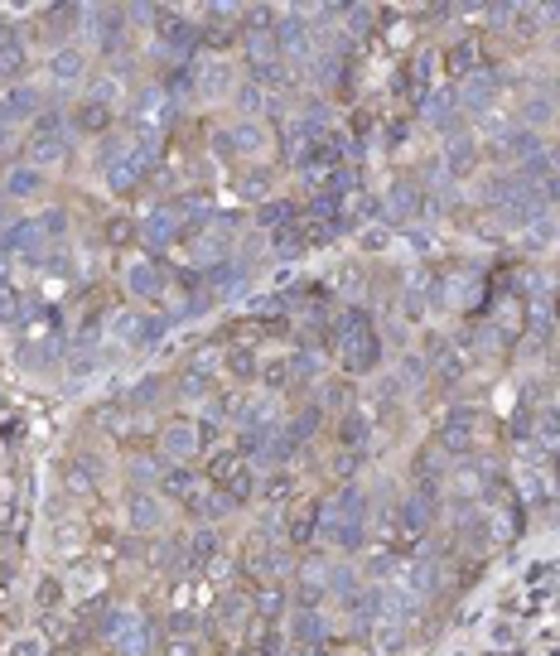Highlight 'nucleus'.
<instances>
[{"instance_id": "56", "label": "nucleus", "mask_w": 560, "mask_h": 656, "mask_svg": "<svg viewBox=\"0 0 560 656\" xmlns=\"http://www.w3.org/2000/svg\"><path fill=\"white\" fill-rule=\"evenodd\" d=\"M10 261H15V251H10V246H0V285H5V271H10Z\"/></svg>"}, {"instance_id": "3", "label": "nucleus", "mask_w": 560, "mask_h": 656, "mask_svg": "<svg viewBox=\"0 0 560 656\" xmlns=\"http://www.w3.org/2000/svg\"><path fill=\"white\" fill-rule=\"evenodd\" d=\"M73 155V136H68V121L58 111H44L34 121V136L25 140V164L34 169H49V164H63Z\"/></svg>"}, {"instance_id": "33", "label": "nucleus", "mask_w": 560, "mask_h": 656, "mask_svg": "<svg viewBox=\"0 0 560 656\" xmlns=\"http://www.w3.org/2000/svg\"><path fill=\"white\" fill-rule=\"evenodd\" d=\"M150 565H155V570H179V565H189V536H165V541H155V546H150Z\"/></svg>"}, {"instance_id": "6", "label": "nucleus", "mask_w": 560, "mask_h": 656, "mask_svg": "<svg viewBox=\"0 0 560 656\" xmlns=\"http://www.w3.org/2000/svg\"><path fill=\"white\" fill-rule=\"evenodd\" d=\"M232 242H237V218H213L203 222L194 237H189V256H194L203 271H213V266H223V261H232Z\"/></svg>"}, {"instance_id": "15", "label": "nucleus", "mask_w": 560, "mask_h": 656, "mask_svg": "<svg viewBox=\"0 0 560 656\" xmlns=\"http://www.w3.org/2000/svg\"><path fill=\"white\" fill-rule=\"evenodd\" d=\"M126 526H131L136 536H155V531L165 526V502H160L155 492H131V497H126Z\"/></svg>"}, {"instance_id": "57", "label": "nucleus", "mask_w": 560, "mask_h": 656, "mask_svg": "<svg viewBox=\"0 0 560 656\" xmlns=\"http://www.w3.org/2000/svg\"><path fill=\"white\" fill-rule=\"evenodd\" d=\"M546 160H551V169L560 174V145H551V150H546Z\"/></svg>"}, {"instance_id": "18", "label": "nucleus", "mask_w": 560, "mask_h": 656, "mask_svg": "<svg viewBox=\"0 0 560 656\" xmlns=\"http://www.w3.org/2000/svg\"><path fill=\"white\" fill-rule=\"evenodd\" d=\"M63 488L73 492V497H92V492L102 488V459L97 454H73L63 464Z\"/></svg>"}, {"instance_id": "41", "label": "nucleus", "mask_w": 560, "mask_h": 656, "mask_svg": "<svg viewBox=\"0 0 560 656\" xmlns=\"http://www.w3.org/2000/svg\"><path fill=\"white\" fill-rule=\"evenodd\" d=\"M237 107H242V121H261L266 107H271V97H266L256 82H242V87H237Z\"/></svg>"}, {"instance_id": "53", "label": "nucleus", "mask_w": 560, "mask_h": 656, "mask_svg": "<svg viewBox=\"0 0 560 656\" xmlns=\"http://www.w3.org/2000/svg\"><path fill=\"white\" fill-rule=\"evenodd\" d=\"M218 444V420H198V449H213Z\"/></svg>"}, {"instance_id": "29", "label": "nucleus", "mask_w": 560, "mask_h": 656, "mask_svg": "<svg viewBox=\"0 0 560 656\" xmlns=\"http://www.w3.org/2000/svg\"><path fill=\"white\" fill-rule=\"evenodd\" d=\"M324 594H329V570H324V565H314V560H305V565H300V584H295V599H300V608H319Z\"/></svg>"}, {"instance_id": "19", "label": "nucleus", "mask_w": 560, "mask_h": 656, "mask_svg": "<svg viewBox=\"0 0 560 656\" xmlns=\"http://www.w3.org/2000/svg\"><path fill=\"white\" fill-rule=\"evenodd\" d=\"M425 362H430V372L445 386L464 382V357H459V348H454L449 338H430V343H425Z\"/></svg>"}, {"instance_id": "40", "label": "nucleus", "mask_w": 560, "mask_h": 656, "mask_svg": "<svg viewBox=\"0 0 560 656\" xmlns=\"http://www.w3.org/2000/svg\"><path fill=\"white\" fill-rule=\"evenodd\" d=\"M338 439H343V449H358V454H363L367 439H372V420H367L363 410L343 415V430H338Z\"/></svg>"}, {"instance_id": "39", "label": "nucleus", "mask_w": 560, "mask_h": 656, "mask_svg": "<svg viewBox=\"0 0 560 656\" xmlns=\"http://www.w3.org/2000/svg\"><path fill=\"white\" fill-rule=\"evenodd\" d=\"M256 218H261V227H271V232H280V227H295V222H300V208H295V203H285V198H271V203H261V208H256Z\"/></svg>"}, {"instance_id": "16", "label": "nucleus", "mask_w": 560, "mask_h": 656, "mask_svg": "<svg viewBox=\"0 0 560 656\" xmlns=\"http://www.w3.org/2000/svg\"><path fill=\"white\" fill-rule=\"evenodd\" d=\"M121 280H126V290H131L136 300H160V295H165V271H160V266H155L150 256H136V261H126Z\"/></svg>"}, {"instance_id": "59", "label": "nucleus", "mask_w": 560, "mask_h": 656, "mask_svg": "<svg viewBox=\"0 0 560 656\" xmlns=\"http://www.w3.org/2000/svg\"><path fill=\"white\" fill-rule=\"evenodd\" d=\"M551 468H556V478H560V454H556V464H551Z\"/></svg>"}, {"instance_id": "42", "label": "nucleus", "mask_w": 560, "mask_h": 656, "mask_svg": "<svg viewBox=\"0 0 560 656\" xmlns=\"http://www.w3.org/2000/svg\"><path fill=\"white\" fill-rule=\"evenodd\" d=\"M271 251H276V256H285V261L305 256L309 246H305V237H300V222H295V227H280V232H271Z\"/></svg>"}, {"instance_id": "11", "label": "nucleus", "mask_w": 560, "mask_h": 656, "mask_svg": "<svg viewBox=\"0 0 560 656\" xmlns=\"http://www.w3.org/2000/svg\"><path fill=\"white\" fill-rule=\"evenodd\" d=\"M242 574L252 579L256 589H261V584H276V579H280V546L266 536V531H256L252 541L242 546Z\"/></svg>"}, {"instance_id": "17", "label": "nucleus", "mask_w": 560, "mask_h": 656, "mask_svg": "<svg viewBox=\"0 0 560 656\" xmlns=\"http://www.w3.org/2000/svg\"><path fill=\"white\" fill-rule=\"evenodd\" d=\"M29 116H44V97H39V87H29V82H10V87L0 92V121H29Z\"/></svg>"}, {"instance_id": "31", "label": "nucleus", "mask_w": 560, "mask_h": 656, "mask_svg": "<svg viewBox=\"0 0 560 656\" xmlns=\"http://www.w3.org/2000/svg\"><path fill=\"white\" fill-rule=\"evenodd\" d=\"M145 324H150V319H140V309L116 314L112 319V343L116 348H145Z\"/></svg>"}, {"instance_id": "54", "label": "nucleus", "mask_w": 560, "mask_h": 656, "mask_svg": "<svg viewBox=\"0 0 560 656\" xmlns=\"http://www.w3.org/2000/svg\"><path fill=\"white\" fill-rule=\"evenodd\" d=\"M10 656H44V642H39V637H20V642L10 647Z\"/></svg>"}, {"instance_id": "35", "label": "nucleus", "mask_w": 560, "mask_h": 656, "mask_svg": "<svg viewBox=\"0 0 560 656\" xmlns=\"http://www.w3.org/2000/svg\"><path fill=\"white\" fill-rule=\"evenodd\" d=\"M445 169L454 174V179H464L469 169H478V140L474 136H454V145H449V160Z\"/></svg>"}, {"instance_id": "47", "label": "nucleus", "mask_w": 560, "mask_h": 656, "mask_svg": "<svg viewBox=\"0 0 560 656\" xmlns=\"http://www.w3.org/2000/svg\"><path fill=\"white\" fill-rule=\"evenodd\" d=\"M20 68H25V44L15 34L10 39L0 34V73H20Z\"/></svg>"}, {"instance_id": "48", "label": "nucleus", "mask_w": 560, "mask_h": 656, "mask_svg": "<svg viewBox=\"0 0 560 656\" xmlns=\"http://www.w3.org/2000/svg\"><path fill=\"white\" fill-rule=\"evenodd\" d=\"M20 314H25V295L10 290V285H0V319H5V324H20Z\"/></svg>"}, {"instance_id": "25", "label": "nucleus", "mask_w": 560, "mask_h": 656, "mask_svg": "<svg viewBox=\"0 0 560 656\" xmlns=\"http://www.w3.org/2000/svg\"><path fill=\"white\" fill-rule=\"evenodd\" d=\"M194 87H198V97H203V102H218V97H227V92H232V68L213 58V63L194 68Z\"/></svg>"}, {"instance_id": "60", "label": "nucleus", "mask_w": 560, "mask_h": 656, "mask_svg": "<svg viewBox=\"0 0 560 656\" xmlns=\"http://www.w3.org/2000/svg\"><path fill=\"white\" fill-rule=\"evenodd\" d=\"M237 656H261V652H237Z\"/></svg>"}, {"instance_id": "38", "label": "nucleus", "mask_w": 560, "mask_h": 656, "mask_svg": "<svg viewBox=\"0 0 560 656\" xmlns=\"http://www.w3.org/2000/svg\"><path fill=\"white\" fill-rule=\"evenodd\" d=\"M237 193L247 198V203H271V169H247L242 179H237Z\"/></svg>"}, {"instance_id": "34", "label": "nucleus", "mask_w": 560, "mask_h": 656, "mask_svg": "<svg viewBox=\"0 0 560 656\" xmlns=\"http://www.w3.org/2000/svg\"><path fill=\"white\" fill-rule=\"evenodd\" d=\"M252 608H256V623H261V628H276L280 613H285V589H280V584H261Z\"/></svg>"}, {"instance_id": "50", "label": "nucleus", "mask_w": 560, "mask_h": 656, "mask_svg": "<svg viewBox=\"0 0 560 656\" xmlns=\"http://www.w3.org/2000/svg\"><path fill=\"white\" fill-rule=\"evenodd\" d=\"M160 377H145V382L136 386V391H131V396H126V406H150V401H155V396H160Z\"/></svg>"}, {"instance_id": "45", "label": "nucleus", "mask_w": 560, "mask_h": 656, "mask_svg": "<svg viewBox=\"0 0 560 656\" xmlns=\"http://www.w3.org/2000/svg\"><path fill=\"white\" fill-rule=\"evenodd\" d=\"M208 396H213V377H203V372L179 377V401H208Z\"/></svg>"}, {"instance_id": "13", "label": "nucleus", "mask_w": 560, "mask_h": 656, "mask_svg": "<svg viewBox=\"0 0 560 656\" xmlns=\"http://www.w3.org/2000/svg\"><path fill=\"white\" fill-rule=\"evenodd\" d=\"M319 512H324L319 497H295V507H290V517H285V541L295 550H305L309 541H319Z\"/></svg>"}, {"instance_id": "4", "label": "nucleus", "mask_w": 560, "mask_h": 656, "mask_svg": "<svg viewBox=\"0 0 560 656\" xmlns=\"http://www.w3.org/2000/svg\"><path fill=\"white\" fill-rule=\"evenodd\" d=\"M203 478H208V488H218L237 507V502H247L256 488V478H252V468H247V459L237 454V449H223V454H213L208 459V468H203Z\"/></svg>"}, {"instance_id": "10", "label": "nucleus", "mask_w": 560, "mask_h": 656, "mask_svg": "<svg viewBox=\"0 0 560 656\" xmlns=\"http://www.w3.org/2000/svg\"><path fill=\"white\" fill-rule=\"evenodd\" d=\"M478 444V415L474 410H449L445 425L435 430V449L440 454H454V459H469Z\"/></svg>"}, {"instance_id": "49", "label": "nucleus", "mask_w": 560, "mask_h": 656, "mask_svg": "<svg viewBox=\"0 0 560 656\" xmlns=\"http://www.w3.org/2000/svg\"><path fill=\"white\" fill-rule=\"evenodd\" d=\"M160 656H203V637H165Z\"/></svg>"}, {"instance_id": "58", "label": "nucleus", "mask_w": 560, "mask_h": 656, "mask_svg": "<svg viewBox=\"0 0 560 656\" xmlns=\"http://www.w3.org/2000/svg\"><path fill=\"white\" fill-rule=\"evenodd\" d=\"M0 145H5V121H0Z\"/></svg>"}, {"instance_id": "52", "label": "nucleus", "mask_w": 560, "mask_h": 656, "mask_svg": "<svg viewBox=\"0 0 560 656\" xmlns=\"http://www.w3.org/2000/svg\"><path fill=\"white\" fill-rule=\"evenodd\" d=\"M54 603H63V584H58V579H44V584H39V608H54Z\"/></svg>"}, {"instance_id": "7", "label": "nucleus", "mask_w": 560, "mask_h": 656, "mask_svg": "<svg viewBox=\"0 0 560 656\" xmlns=\"http://www.w3.org/2000/svg\"><path fill=\"white\" fill-rule=\"evenodd\" d=\"M507 87V73L503 68H474L464 82H454V92H459V107H464V116H483V111L498 107V97H503Z\"/></svg>"}, {"instance_id": "20", "label": "nucleus", "mask_w": 560, "mask_h": 656, "mask_svg": "<svg viewBox=\"0 0 560 656\" xmlns=\"http://www.w3.org/2000/svg\"><path fill=\"white\" fill-rule=\"evenodd\" d=\"M160 454H165V464H184V459H194L198 454V425L189 420H174L160 430Z\"/></svg>"}, {"instance_id": "22", "label": "nucleus", "mask_w": 560, "mask_h": 656, "mask_svg": "<svg viewBox=\"0 0 560 656\" xmlns=\"http://www.w3.org/2000/svg\"><path fill=\"white\" fill-rule=\"evenodd\" d=\"M440 63H445V73L454 82H464L469 73H474V68H483V49H478L474 34H464V39H454V44H449Z\"/></svg>"}, {"instance_id": "24", "label": "nucleus", "mask_w": 560, "mask_h": 656, "mask_svg": "<svg viewBox=\"0 0 560 656\" xmlns=\"http://www.w3.org/2000/svg\"><path fill=\"white\" fill-rule=\"evenodd\" d=\"M382 208H387L396 222H411L420 208H425V198H420V189L411 179H396L392 189H387V198H382Z\"/></svg>"}, {"instance_id": "32", "label": "nucleus", "mask_w": 560, "mask_h": 656, "mask_svg": "<svg viewBox=\"0 0 560 656\" xmlns=\"http://www.w3.org/2000/svg\"><path fill=\"white\" fill-rule=\"evenodd\" d=\"M218 555H223V541H218V531H213V526H203V531L189 536V570H208Z\"/></svg>"}, {"instance_id": "21", "label": "nucleus", "mask_w": 560, "mask_h": 656, "mask_svg": "<svg viewBox=\"0 0 560 656\" xmlns=\"http://www.w3.org/2000/svg\"><path fill=\"white\" fill-rule=\"evenodd\" d=\"M556 111H560V87H556V82H551V87H546V82H536L532 97L522 102V126H527V131H541Z\"/></svg>"}, {"instance_id": "12", "label": "nucleus", "mask_w": 560, "mask_h": 656, "mask_svg": "<svg viewBox=\"0 0 560 656\" xmlns=\"http://www.w3.org/2000/svg\"><path fill=\"white\" fill-rule=\"evenodd\" d=\"M136 237H140L145 246H150V251H165V246L184 242V237H189V227L179 222L174 203H155V208L145 213V222H140V232H136Z\"/></svg>"}, {"instance_id": "36", "label": "nucleus", "mask_w": 560, "mask_h": 656, "mask_svg": "<svg viewBox=\"0 0 560 656\" xmlns=\"http://www.w3.org/2000/svg\"><path fill=\"white\" fill-rule=\"evenodd\" d=\"M329 589H334V594H338L343 603H348V608H353V603H358V599L367 594V589H363V574L353 570V565H338V570L329 574Z\"/></svg>"}, {"instance_id": "1", "label": "nucleus", "mask_w": 560, "mask_h": 656, "mask_svg": "<svg viewBox=\"0 0 560 656\" xmlns=\"http://www.w3.org/2000/svg\"><path fill=\"white\" fill-rule=\"evenodd\" d=\"M324 343L343 357V372H348V377H367V372H377V362H382V338H377V328L367 319V309H343L334 324L324 328Z\"/></svg>"}, {"instance_id": "8", "label": "nucleus", "mask_w": 560, "mask_h": 656, "mask_svg": "<svg viewBox=\"0 0 560 656\" xmlns=\"http://www.w3.org/2000/svg\"><path fill=\"white\" fill-rule=\"evenodd\" d=\"M155 34H160V54L179 58V63H189L198 54V44H203V29L194 20H184L179 10H160L155 15Z\"/></svg>"}, {"instance_id": "5", "label": "nucleus", "mask_w": 560, "mask_h": 656, "mask_svg": "<svg viewBox=\"0 0 560 656\" xmlns=\"http://www.w3.org/2000/svg\"><path fill=\"white\" fill-rule=\"evenodd\" d=\"M73 126L83 136H107L116 126V78H97L87 87V97L73 111Z\"/></svg>"}, {"instance_id": "46", "label": "nucleus", "mask_w": 560, "mask_h": 656, "mask_svg": "<svg viewBox=\"0 0 560 656\" xmlns=\"http://www.w3.org/2000/svg\"><path fill=\"white\" fill-rule=\"evenodd\" d=\"M406 647V623H377V652L396 656Z\"/></svg>"}, {"instance_id": "14", "label": "nucleus", "mask_w": 560, "mask_h": 656, "mask_svg": "<svg viewBox=\"0 0 560 656\" xmlns=\"http://www.w3.org/2000/svg\"><path fill=\"white\" fill-rule=\"evenodd\" d=\"M116 656H155V647H160V632H155V623L145 618V613H131L126 618V628L116 632Z\"/></svg>"}, {"instance_id": "28", "label": "nucleus", "mask_w": 560, "mask_h": 656, "mask_svg": "<svg viewBox=\"0 0 560 656\" xmlns=\"http://www.w3.org/2000/svg\"><path fill=\"white\" fill-rule=\"evenodd\" d=\"M290 637H295L300 647H319V642L329 637V618H324L319 608H295V618H290Z\"/></svg>"}, {"instance_id": "27", "label": "nucleus", "mask_w": 560, "mask_h": 656, "mask_svg": "<svg viewBox=\"0 0 560 656\" xmlns=\"http://www.w3.org/2000/svg\"><path fill=\"white\" fill-rule=\"evenodd\" d=\"M498 150H503L507 160L512 164H527V160H536L546 145H541V131H527V126H512L503 140H498Z\"/></svg>"}, {"instance_id": "9", "label": "nucleus", "mask_w": 560, "mask_h": 656, "mask_svg": "<svg viewBox=\"0 0 560 656\" xmlns=\"http://www.w3.org/2000/svg\"><path fill=\"white\" fill-rule=\"evenodd\" d=\"M208 478L198 473V468L189 464H169L165 468V478H160V497H169V502H179L184 512H194L198 517V507H203V497H208Z\"/></svg>"}, {"instance_id": "43", "label": "nucleus", "mask_w": 560, "mask_h": 656, "mask_svg": "<svg viewBox=\"0 0 560 656\" xmlns=\"http://www.w3.org/2000/svg\"><path fill=\"white\" fill-rule=\"evenodd\" d=\"M227 372H232V377H242V382L261 372V362H256V353H252V343H237V348H227Z\"/></svg>"}, {"instance_id": "44", "label": "nucleus", "mask_w": 560, "mask_h": 656, "mask_svg": "<svg viewBox=\"0 0 560 656\" xmlns=\"http://www.w3.org/2000/svg\"><path fill=\"white\" fill-rule=\"evenodd\" d=\"M319 377V357L309 353V348H295V357H290V382L295 386H305Z\"/></svg>"}, {"instance_id": "51", "label": "nucleus", "mask_w": 560, "mask_h": 656, "mask_svg": "<svg viewBox=\"0 0 560 656\" xmlns=\"http://www.w3.org/2000/svg\"><path fill=\"white\" fill-rule=\"evenodd\" d=\"M343 15H348V29H353V34H367V29L377 25V15H372L367 5H358V10H343Z\"/></svg>"}, {"instance_id": "30", "label": "nucleus", "mask_w": 560, "mask_h": 656, "mask_svg": "<svg viewBox=\"0 0 560 656\" xmlns=\"http://www.w3.org/2000/svg\"><path fill=\"white\" fill-rule=\"evenodd\" d=\"M227 136H232V145H237V155H266V145H271V136H266L261 121H232Z\"/></svg>"}, {"instance_id": "2", "label": "nucleus", "mask_w": 560, "mask_h": 656, "mask_svg": "<svg viewBox=\"0 0 560 656\" xmlns=\"http://www.w3.org/2000/svg\"><path fill=\"white\" fill-rule=\"evenodd\" d=\"M319 536L334 541L338 550H363L367 541V492L358 483H343V488L324 502L319 512Z\"/></svg>"}, {"instance_id": "55", "label": "nucleus", "mask_w": 560, "mask_h": 656, "mask_svg": "<svg viewBox=\"0 0 560 656\" xmlns=\"http://www.w3.org/2000/svg\"><path fill=\"white\" fill-rule=\"evenodd\" d=\"M285 492H290V478H285V473H276V478L266 483V497H271V502H280Z\"/></svg>"}, {"instance_id": "26", "label": "nucleus", "mask_w": 560, "mask_h": 656, "mask_svg": "<svg viewBox=\"0 0 560 656\" xmlns=\"http://www.w3.org/2000/svg\"><path fill=\"white\" fill-rule=\"evenodd\" d=\"M44 184H49V174L34 169V164H10L5 169V198H34V193H44Z\"/></svg>"}, {"instance_id": "37", "label": "nucleus", "mask_w": 560, "mask_h": 656, "mask_svg": "<svg viewBox=\"0 0 560 656\" xmlns=\"http://www.w3.org/2000/svg\"><path fill=\"white\" fill-rule=\"evenodd\" d=\"M87 546H92V541H87V526H78V521H63V526H58V555H63V560H78V555H87Z\"/></svg>"}, {"instance_id": "23", "label": "nucleus", "mask_w": 560, "mask_h": 656, "mask_svg": "<svg viewBox=\"0 0 560 656\" xmlns=\"http://www.w3.org/2000/svg\"><path fill=\"white\" fill-rule=\"evenodd\" d=\"M49 78H54L58 87H73V82H83L87 78V54H83V49H73V44L54 49V54H49Z\"/></svg>"}]
</instances>
